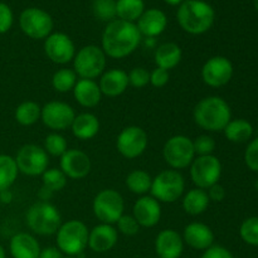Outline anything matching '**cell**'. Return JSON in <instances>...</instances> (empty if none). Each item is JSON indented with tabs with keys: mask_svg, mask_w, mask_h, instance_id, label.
<instances>
[{
	"mask_svg": "<svg viewBox=\"0 0 258 258\" xmlns=\"http://www.w3.org/2000/svg\"><path fill=\"white\" fill-rule=\"evenodd\" d=\"M163 158L173 170H183L190 166L196 159L193 140L185 135L171 136L163 148Z\"/></svg>",
	"mask_w": 258,
	"mask_h": 258,
	"instance_id": "obj_8",
	"label": "cell"
},
{
	"mask_svg": "<svg viewBox=\"0 0 258 258\" xmlns=\"http://www.w3.org/2000/svg\"><path fill=\"white\" fill-rule=\"evenodd\" d=\"M196 156L213 155L216 150V141L209 135H199L193 140Z\"/></svg>",
	"mask_w": 258,
	"mask_h": 258,
	"instance_id": "obj_39",
	"label": "cell"
},
{
	"mask_svg": "<svg viewBox=\"0 0 258 258\" xmlns=\"http://www.w3.org/2000/svg\"><path fill=\"white\" fill-rule=\"evenodd\" d=\"M2 206H3V204H2V202H0V208H2Z\"/></svg>",
	"mask_w": 258,
	"mask_h": 258,
	"instance_id": "obj_54",
	"label": "cell"
},
{
	"mask_svg": "<svg viewBox=\"0 0 258 258\" xmlns=\"http://www.w3.org/2000/svg\"><path fill=\"white\" fill-rule=\"evenodd\" d=\"M68 178L64 175L60 169L50 168L47 169L44 173L42 174V190L47 191L48 194L52 196L55 191H60L66 188L67 185Z\"/></svg>",
	"mask_w": 258,
	"mask_h": 258,
	"instance_id": "obj_34",
	"label": "cell"
},
{
	"mask_svg": "<svg viewBox=\"0 0 258 258\" xmlns=\"http://www.w3.org/2000/svg\"><path fill=\"white\" fill-rule=\"evenodd\" d=\"M164 2H165L166 4L173 5V7H175V5H180L181 3L184 2V0H164Z\"/></svg>",
	"mask_w": 258,
	"mask_h": 258,
	"instance_id": "obj_49",
	"label": "cell"
},
{
	"mask_svg": "<svg viewBox=\"0 0 258 258\" xmlns=\"http://www.w3.org/2000/svg\"><path fill=\"white\" fill-rule=\"evenodd\" d=\"M25 223L34 234L53 236L62 224V216L54 204L40 201L29 207L25 213Z\"/></svg>",
	"mask_w": 258,
	"mask_h": 258,
	"instance_id": "obj_4",
	"label": "cell"
},
{
	"mask_svg": "<svg viewBox=\"0 0 258 258\" xmlns=\"http://www.w3.org/2000/svg\"><path fill=\"white\" fill-rule=\"evenodd\" d=\"M144 12H145L144 0H117L116 2V14L118 19L125 20V22H138Z\"/></svg>",
	"mask_w": 258,
	"mask_h": 258,
	"instance_id": "obj_32",
	"label": "cell"
},
{
	"mask_svg": "<svg viewBox=\"0 0 258 258\" xmlns=\"http://www.w3.org/2000/svg\"><path fill=\"white\" fill-rule=\"evenodd\" d=\"M228 141L234 144H244L253 136V126L244 118H234L228 122L223 130Z\"/></svg>",
	"mask_w": 258,
	"mask_h": 258,
	"instance_id": "obj_29",
	"label": "cell"
},
{
	"mask_svg": "<svg viewBox=\"0 0 258 258\" xmlns=\"http://www.w3.org/2000/svg\"><path fill=\"white\" fill-rule=\"evenodd\" d=\"M169 78H170L169 71L156 67L150 72V85L156 88H163L168 85Z\"/></svg>",
	"mask_w": 258,
	"mask_h": 258,
	"instance_id": "obj_44",
	"label": "cell"
},
{
	"mask_svg": "<svg viewBox=\"0 0 258 258\" xmlns=\"http://www.w3.org/2000/svg\"><path fill=\"white\" fill-rule=\"evenodd\" d=\"M116 226H117L116 229H117L118 233L127 237L135 236L140 231V226L136 222V219L134 218V216H128V214H122L121 218L116 222Z\"/></svg>",
	"mask_w": 258,
	"mask_h": 258,
	"instance_id": "obj_40",
	"label": "cell"
},
{
	"mask_svg": "<svg viewBox=\"0 0 258 258\" xmlns=\"http://www.w3.org/2000/svg\"><path fill=\"white\" fill-rule=\"evenodd\" d=\"M256 188H257V189H258V180H257V181H256Z\"/></svg>",
	"mask_w": 258,
	"mask_h": 258,
	"instance_id": "obj_53",
	"label": "cell"
},
{
	"mask_svg": "<svg viewBox=\"0 0 258 258\" xmlns=\"http://www.w3.org/2000/svg\"><path fill=\"white\" fill-rule=\"evenodd\" d=\"M0 258H7V251L2 244H0Z\"/></svg>",
	"mask_w": 258,
	"mask_h": 258,
	"instance_id": "obj_50",
	"label": "cell"
},
{
	"mask_svg": "<svg viewBox=\"0 0 258 258\" xmlns=\"http://www.w3.org/2000/svg\"><path fill=\"white\" fill-rule=\"evenodd\" d=\"M73 97L76 102L85 108H93L101 102L100 86L93 80H78L73 88Z\"/></svg>",
	"mask_w": 258,
	"mask_h": 258,
	"instance_id": "obj_25",
	"label": "cell"
},
{
	"mask_svg": "<svg viewBox=\"0 0 258 258\" xmlns=\"http://www.w3.org/2000/svg\"><path fill=\"white\" fill-rule=\"evenodd\" d=\"M189 168L194 185L204 190H208L214 184L219 183L222 176V163L214 155L196 156Z\"/></svg>",
	"mask_w": 258,
	"mask_h": 258,
	"instance_id": "obj_11",
	"label": "cell"
},
{
	"mask_svg": "<svg viewBox=\"0 0 258 258\" xmlns=\"http://www.w3.org/2000/svg\"><path fill=\"white\" fill-rule=\"evenodd\" d=\"M128 75V85L135 88H144L150 83V72L144 67H135Z\"/></svg>",
	"mask_w": 258,
	"mask_h": 258,
	"instance_id": "obj_41",
	"label": "cell"
},
{
	"mask_svg": "<svg viewBox=\"0 0 258 258\" xmlns=\"http://www.w3.org/2000/svg\"><path fill=\"white\" fill-rule=\"evenodd\" d=\"M73 71L81 80H93L101 77L106 71L107 57L102 48L88 44L76 52L73 58Z\"/></svg>",
	"mask_w": 258,
	"mask_h": 258,
	"instance_id": "obj_6",
	"label": "cell"
},
{
	"mask_svg": "<svg viewBox=\"0 0 258 258\" xmlns=\"http://www.w3.org/2000/svg\"><path fill=\"white\" fill-rule=\"evenodd\" d=\"M88 234L90 229L82 221L71 219L60 224L55 233V247L66 256L78 257L88 247Z\"/></svg>",
	"mask_w": 258,
	"mask_h": 258,
	"instance_id": "obj_5",
	"label": "cell"
},
{
	"mask_svg": "<svg viewBox=\"0 0 258 258\" xmlns=\"http://www.w3.org/2000/svg\"><path fill=\"white\" fill-rule=\"evenodd\" d=\"M133 216L140 227L153 228L160 222L161 203L151 196L140 197L133 207Z\"/></svg>",
	"mask_w": 258,
	"mask_h": 258,
	"instance_id": "obj_18",
	"label": "cell"
},
{
	"mask_svg": "<svg viewBox=\"0 0 258 258\" xmlns=\"http://www.w3.org/2000/svg\"><path fill=\"white\" fill-rule=\"evenodd\" d=\"M38 258H63V253L57 247L49 246L40 249V253Z\"/></svg>",
	"mask_w": 258,
	"mask_h": 258,
	"instance_id": "obj_47",
	"label": "cell"
},
{
	"mask_svg": "<svg viewBox=\"0 0 258 258\" xmlns=\"http://www.w3.org/2000/svg\"><path fill=\"white\" fill-rule=\"evenodd\" d=\"M14 22V15L9 5L0 3V34H5L10 30Z\"/></svg>",
	"mask_w": 258,
	"mask_h": 258,
	"instance_id": "obj_43",
	"label": "cell"
},
{
	"mask_svg": "<svg viewBox=\"0 0 258 258\" xmlns=\"http://www.w3.org/2000/svg\"><path fill=\"white\" fill-rule=\"evenodd\" d=\"M211 199H209L208 193L204 189L193 188L189 191H186L185 196L183 197L181 201V207L184 212L189 216H201L208 209Z\"/></svg>",
	"mask_w": 258,
	"mask_h": 258,
	"instance_id": "obj_28",
	"label": "cell"
},
{
	"mask_svg": "<svg viewBox=\"0 0 258 258\" xmlns=\"http://www.w3.org/2000/svg\"><path fill=\"white\" fill-rule=\"evenodd\" d=\"M181 57H183L181 48L176 43L166 42L156 48L154 60H155L156 67L170 71L180 63Z\"/></svg>",
	"mask_w": 258,
	"mask_h": 258,
	"instance_id": "obj_27",
	"label": "cell"
},
{
	"mask_svg": "<svg viewBox=\"0 0 258 258\" xmlns=\"http://www.w3.org/2000/svg\"><path fill=\"white\" fill-rule=\"evenodd\" d=\"M63 258H77V257H70V256H64Z\"/></svg>",
	"mask_w": 258,
	"mask_h": 258,
	"instance_id": "obj_52",
	"label": "cell"
},
{
	"mask_svg": "<svg viewBox=\"0 0 258 258\" xmlns=\"http://www.w3.org/2000/svg\"><path fill=\"white\" fill-rule=\"evenodd\" d=\"M59 159V169L68 179L73 180L86 178L92 168L90 156L78 149H68Z\"/></svg>",
	"mask_w": 258,
	"mask_h": 258,
	"instance_id": "obj_17",
	"label": "cell"
},
{
	"mask_svg": "<svg viewBox=\"0 0 258 258\" xmlns=\"http://www.w3.org/2000/svg\"><path fill=\"white\" fill-rule=\"evenodd\" d=\"M40 249L38 239L27 232H20L10 238L9 252L13 258H38Z\"/></svg>",
	"mask_w": 258,
	"mask_h": 258,
	"instance_id": "obj_24",
	"label": "cell"
},
{
	"mask_svg": "<svg viewBox=\"0 0 258 258\" xmlns=\"http://www.w3.org/2000/svg\"><path fill=\"white\" fill-rule=\"evenodd\" d=\"M239 236L244 243L258 247V217H249L242 222Z\"/></svg>",
	"mask_w": 258,
	"mask_h": 258,
	"instance_id": "obj_37",
	"label": "cell"
},
{
	"mask_svg": "<svg viewBox=\"0 0 258 258\" xmlns=\"http://www.w3.org/2000/svg\"><path fill=\"white\" fill-rule=\"evenodd\" d=\"M22 32L32 39H45L53 32V19L50 14L39 8H27L19 17Z\"/></svg>",
	"mask_w": 258,
	"mask_h": 258,
	"instance_id": "obj_12",
	"label": "cell"
},
{
	"mask_svg": "<svg viewBox=\"0 0 258 258\" xmlns=\"http://www.w3.org/2000/svg\"><path fill=\"white\" fill-rule=\"evenodd\" d=\"M185 190V179L180 171L168 169L153 178L150 196L159 203H175L181 198Z\"/></svg>",
	"mask_w": 258,
	"mask_h": 258,
	"instance_id": "obj_7",
	"label": "cell"
},
{
	"mask_svg": "<svg viewBox=\"0 0 258 258\" xmlns=\"http://www.w3.org/2000/svg\"><path fill=\"white\" fill-rule=\"evenodd\" d=\"M17 163L13 156L7 154H0V191L12 188L18 178Z\"/></svg>",
	"mask_w": 258,
	"mask_h": 258,
	"instance_id": "obj_33",
	"label": "cell"
},
{
	"mask_svg": "<svg viewBox=\"0 0 258 258\" xmlns=\"http://www.w3.org/2000/svg\"><path fill=\"white\" fill-rule=\"evenodd\" d=\"M184 244L196 251H206L214 244V233L212 228L202 222H191L186 224L183 234Z\"/></svg>",
	"mask_w": 258,
	"mask_h": 258,
	"instance_id": "obj_19",
	"label": "cell"
},
{
	"mask_svg": "<svg viewBox=\"0 0 258 258\" xmlns=\"http://www.w3.org/2000/svg\"><path fill=\"white\" fill-rule=\"evenodd\" d=\"M101 93L107 97H118L128 88V75L121 68H111L105 71L100 77Z\"/></svg>",
	"mask_w": 258,
	"mask_h": 258,
	"instance_id": "obj_22",
	"label": "cell"
},
{
	"mask_svg": "<svg viewBox=\"0 0 258 258\" xmlns=\"http://www.w3.org/2000/svg\"><path fill=\"white\" fill-rule=\"evenodd\" d=\"M207 193H208L211 202H216V203H219V202H222L226 198V189H224L219 183L211 186V188L207 190Z\"/></svg>",
	"mask_w": 258,
	"mask_h": 258,
	"instance_id": "obj_46",
	"label": "cell"
},
{
	"mask_svg": "<svg viewBox=\"0 0 258 258\" xmlns=\"http://www.w3.org/2000/svg\"><path fill=\"white\" fill-rule=\"evenodd\" d=\"M93 14L102 22H112L117 17L116 14V0H95L92 5Z\"/></svg>",
	"mask_w": 258,
	"mask_h": 258,
	"instance_id": "obj_38",
	"label": "cell"
},
{
	"mask_svg": "<svg viewBox=\"0 0 258 258\" xmlns=\"http://www.w3.org/2000/svg\"><path fill=\"white\" fill-rule=\"evenodd\" d=\"M143 35L135 23L115 19L106 25L101 39V48L106 57L122 59L139 48Z\"/></svg>",
	"mask_w": 258,
	"mask_h": 258,
	"instance_id": "obj_1",
	"label": "cell"
},
{
	"mask_svg": "<svg viewBox=\"0 0 258 258\" xmlns=\"http://www.w3.org/2000/svg\"><path fill=\"white\" fill-rule=\"evenodd\" d=\"M78 77L71 68H60L55 71L52 76V87L59 93H67L73 91Z\"/></svg>",
	"mask_w": 258,
	"mask_h": 258,
	"instance_id": "obj_35",
	"label": "cell"
},
{
	"mask_svg": "<svg viewBox=\"0 0 258 258\" xmlns=\"http://www.w3.org/2000/svg\"><path fill=\"white\" fill-rule=\"evenodd\" d=\"M149 145V136L143 127L136 125L122 128L116 139V149L126 159L143 155Z\"/></svg>",
	"mask_w": 258,
	"mask_h": 258,
	"instance_id": "obj_13",
	"label": "cell"
},
{
	"mask_svg": "<svg viewBox=\"0 0 258 258\" xmlns=\"http://www.w3.org/2000/svg\"><path fill=\"white\" fill-rule=\"evenodd\" d=\"M194 122L209 133H219L232 120V110L224 98L208 96L199 101L193 110Z\"/></svg>",
	"mask_w": 258,
	"mask_h": 258,
	"instance_id": "obj_2",
	"label": "cell"
},
{
	"mask_svg": "<svg viewBox=\"0 0 258 258\" xmlns=\"http://www.w3.org/2000/svg\"><path fill=\"white\" fill-rule=\"evenodd\" d=\"M201 258H234L232 252L223 246H212L203 252Z\"/></svg>",
	"mask_w": 258,
	"mask_h": 258,
	"instance_id": "obj_45",
	"label": "cell"
},
{
	"mask_svg": "<svg viewBox=\"0 0 258 258\" xmlns=\"http://www.w3.org/2000/svg\"><path fill=\"white\" fill-rule=\"evenodd\" d=\"M43 149L48 155L60 158L68 150V143L64 136L60 135L59 133H50L49 135L45 136Z\"/></svg>",
	"mask_w": 258,
	"mask_h": 258,
	"instance_id": "obj_36",
	"label": "cell"
},
{
	"mask_svg": "<svg viewBox=\"0 0 258 258\" xmlns=\"http://www.w3.org/2000/svg\"><path fill=\"white\" fill-rule=\"evenodd\" d=\"M44 53L55 64L64 66L72 62L76 55V45L70 35L55 32L44 39Z\"/></svg>",
	"mask_w": 258,
	"mask_h": 258,
	"instance_id": "obj_16",
	"label": "cell"
},
{
	"mask_svg": "<svg viewBox=\"0 0 258 258\" xmlns=\"http://www.w3.org/2000/svg\"><path fill=\"white\" fill-rule=\"evenodd\" d=\"M253 5H254V8H256V10L258 12V0H253Z\"/></svg>",
	"mask_w": 258,
	"mask_h": 258,
	"instance_id": "obj_51",
	"label": "cell"
},
{
	"mask_svg": "<svg viewBox=\"0 0 258 258\" xmlns=\"http://www.w3.org/2000/svg\"><path fill=\"white\" fill-rule=\"evenodd\" d=\"M244 163L249 170L258 173V138L249 141L244 151Z\"/></svg>",
	"mask_w": 258,
	"mask_h": 258,
	"instance_id": "obj_42",
	"label": "cell"
},
{
	"mask_svg": "<svg viewBox=\"0 0 258 258\" xmlns=\"http://www.w3.org/2000/svg\"><path fill=\"white\" fill-rule=\"evenodd\" d=\"M153 258H160V257H158V256H155V257H153Z\"/></svg>",
	"mask_w": 258,
	"mask_h": 258,
	"instance_id": "obj_55",
	"label": "cell"
},
{
	"mask_svg": "<svg viewBox=\"0 0 258 258\" xmlns=\"http://www.w3.org/2000/svg\"><path fill=\"white\" fill-rule=\"evenodd\" d=\"M118 232L112 224L100 223L88 234V247L95 253H106L117 244Z\"/></svg>",
	"mask_w": 258,
	"mask_h": 258,
	"instance_id": "obj_20",
	"label": "cell"
},
{
	"mask_svg": "<svg viewBox=\"0 0 258 258\" xmlns=\"http://www.w3.org/2000/svg\"><path fill=\"white\" fill-rule=\"evenodd\" d=\"M126 186L128 190L136 196H148V193L151 189V183H153V178L150 174L141 169H136L128 173L126 176Z\"/></svg>",
	"mask_w": 258,
	"mask_h": 258,
	"instance_id": "obj_30",
	"label": "cell"
},
{
	"mask_svg": "<svg viewBox=\"0 0 258 258\" xmlns=\"http://www.w3.org/2000/svg\"><path fill=\"white\" fill-rule=\"evenodd\" d=\"M216 13L213 7L204 0H184L179 5L176 20L184 32L201 35L208 32L214 24Z\"/></svg>",
	"mask_w": 258,
	"mask_h": 258,
	"instance_id": "obj_3",
	"label": "cell"
},
{
	"mask_svg": "<svg viewBox=\"0 0 258 258\" xmlns=\"http://www.w3.org/2000/svg\"><path fill=\"white\" fill-rule=\"evenodd\" d=\"M156 256L160 258H181L184 252L183 237L175 229L159 232L154 243Z\"/></svg>",
	"mask_w": 258,
	"mask_h": 258,
	"instance_id": "obj_21",
	"label": "cell"
},
{
	"mask_svg": "<svg viewBox=\"0 0 258 258\" xmlns=\"http://www.w3.org/2000/svg\"><path fill=\"white\" fill-rule=\"evenodd\" d=\"M72 134L78 140L87 141L95 138L100 131V120L91 112H82L76 115L71 126Z\"/></svg>",
	"mask_w": 258,
	"mask_h": 258,
	"instance_id": "obj_26",
	"label": "cell"
},
{
	"mask_svg": "<svg viewBox=\"0 0 258 258\" xmlns=\"http://www.w3.org/2000/svg\"><path fill=\"white\" fill-rule=\"evenodd\" d=\"M166 25H168V18H166L165 13L153 8V9L145 10L141 14V17L138 19L136 27L141 35H145L148 38H155L164 33Z\"/></svg>",
	"mask_w": 258,
	"mask_h": 258,
	"instance_id": "obj_23",
	"label": "cell"
},
{
	"mask_svg": "<svg viewBox=\"0 0 258 258\" xmlns=\"http://www.w3.org/2000/svg\"><path fill=\"white\" fill-rule=\"evenodd\" d=\"M42 107L35 101H24L15 108L14 117L19 125L32 126L40 120Z\"/></svg>",
	"mask_w": 258,
	"mask_h": 258,
	"instance_id": "obj_31",
	"label": "cell"
},
{
	"mask_svg": "<svg viewBox=\"0 0 258 258\" xmlns=\"http://www.w3.org/2000/svg\"><path fill=\"white\" fill-rule=\"evenodd\" d=\"M76 112L73 107L62 101H49L42 107L40 120L53 133H59L71 128Z\"/></svg>",
	"mask_w": 258,
	"mask_h": 258,
	"instance_id": "obj_14",
	"label": "cell"
},
{
	"mask_svg": "<svg viewBox=\"0 0 258 258\" xmlns=\"http://www.w3.org/2000/svg\"><path fill=\"white\" fill-rule=\"evenodd\" d=\"M96 218L105 224H116L125 211L122 196L115 189H103L96 194L92 203Z\"/></svg>",
	"mask_w": 258,
	"mask_h": 258,
	"instance_id": "obj_9",
	"label": "cell"
},
{
	"mask_svg": "<svg viewBox=\"0 0 258 258\" xmlns=\"http://www.w3.org/2000/svg\"><path fill=\"white\" fill-rule=\"evenodd\" d=\"M12 201H13V193L10 189L0 191V202H2V204H9L12 203Z\"/></svg>",
	"mask_w": 258,
	"mask_h": 258,
	"instance_id": "obj_48",
	"label": "cell"
},
{
	"mask_svg": "<svg viewBox=\"0 0 258 258\" xmlns=\"http://www.w3.org/2000/svg\"><path fill=\"white\" fill-rule=\"evenodd\" d=\"M14 159L19 173L27 176H42L49 165V155L35 144L23 145Z\"/></svg>",
	"mask_w": 258,
	"mask_h": 258,
	"instance_id": "obj_10",
	"label": "cell"
},
{
	"mask_svg": "<svg viewBox=\"0 0 258 258\" xmlns=\"http://www.w3.org/2000/svg\"><path fill=\"white\" fill-rule=\"evenodd\" d=\"M233 63L224 55L211 57L202 67V80L207 86L213 88L223 87L233 77Z\"/></svg>",
	"mask_w": 258,
	"mask_h": 258,
	"instance_id": "obj_15",
	"label": "cell"
}]
</instances>
